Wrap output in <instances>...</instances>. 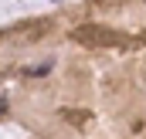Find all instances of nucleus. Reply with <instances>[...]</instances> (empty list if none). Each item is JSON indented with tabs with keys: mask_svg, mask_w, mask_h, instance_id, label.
I'll return each instance as SVG.
<instances>
[{
	"mask_svg": "<svg viewBox=\"0 0 146 139\" xmlns=\"http://www.w3.org/2000/svg\"><path fill=\"white\" fill-rule=\"evenodd\" d=\"M3 109H7V102H3V99H0V112H3Z\"/></svg>",
	"mask_w": 146,
	"mask_h": 139,
	"instance_id": "f257e3e1",
	"label": "nucleus"
}]
</instances>
